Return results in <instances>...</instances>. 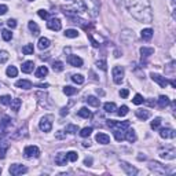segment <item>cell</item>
I'll return each mask as SVG.
<instances>
[{
  "mask_svg": "<svg viewBox=\"0 0 176 176\" xmlns=\"http://www.w3.org/2000/svg\"><path fill=\"white\" fill-rule=\"evenodd\" d=\"M26 172H28V168H26V166H23V165H21V164H13V165L10 166V174L14 175V176L26 174Z\"/></svg>",
  "mask_w": 176,
  "mask_h": 176,
  "instance_id": "obj_8",
  "label": "cell"
},
{
  "mask_svg": "<svg viewBox=\"0 0 176 176\" xmlns=\"http://www.w3.org/2000/svg\"><path fill=\"white\" fill-rule=\"evenodd\" d=\"M37 14H39V17L42 19H48V17H50L48 11H46V10H39L37 11Z\"/></svg>",
  "mask_w": 176,
  "mask_h": 176,
  "instance_id": "obj_50",
  "label": "cell"
},
{
  "mask_svg": "<svg viewBox=\"0 0 176 176\" xmlns=\"http://www.w3.org/2000/svg\"><path fill=\"white\" fill-rule=\"evenodd\" d=\"M151 78H153V81H155L158 86L162 87V88H165L166 86H168V80H166L165 77H162L161 74H157V73H151Z\"/></svg>",
  "mask_w": 176,
  "mask_h": 176,
  "instance_id": "obj_12",
  "label": "cell"
},
{
  "mask_svg": "<svg viewBox=\"0 0 176 176\" xmlns=\"http://www.w3.org/2000/svg\"><path fill=\"white\" fill-rule=\"evenodd\" d=\"M143 101H145V99H143V96L140 95V94H136V95L134 96V99H132V102H134L135 105H142Z\"/></svg>",
  "mask_w": 176,
  "mask_h": 176,
  "instance_id": "obj_46",
  "label": "cell"
},
{
  "mask_svg": "<svg viewBox=\"0 0 176 176\" xmlns=\"http://www.w3.org/2000/svg\"><path fill=\"white\" fill-rule=\"evenodd\" d=\"M175 131L172 128H161L160 130V136L164 139H174L175 138Z\"/></svg>",
  "mask_w": 176,
  "mask_h": 176,
  "instance_id": "obj_14",
  "label": "cell"
},
{
  "mask_svg": "<svg viewBox=\"0 0 176 176\" xmlns=\"http://www.w3.org/2000/svg\"><path fill=\"white\" fill-rule=\"evenodd\" d=\"M72 81L76 84H83L84 83V77L81 74H73L72 76Z\"/></svg>",
  "mask_w": 176,
  "mask_h": 176,
  "instance_id": "obj_41",
  "label": "cell"
},
{
  "mask_svg": "<svg viewBox=\"0 0 176 176\" xmlns=\"http://www.w3.org/2000/svg\"><path fill=\"white\" fill-rule=\"evenodd\" d=\"M149 168H150V171H153L154 174H158V175H165L166 174L165 166H162L160 162H155V161L149 162Z\"/></svg>",
  "mask_w": 176,
  "mask_h": 176,
  "instance_id": "obj_7",
  "label": "cell"
},
{
  "mask_svg": "<svg viewBox=\"0 0 176 176\" xmlns=\"http://www.w3.org/2000/svg\"><path fill=\"white\" fill-rule=\"evenodd\" d=\"M86 101L88 102V105H91V106H94V107L99 106V99L96 98V96H94V95H90Z\"/></svg>",
  "mask_w": 176,
  "mask_h": 176,
  "instance_id": "obj_34",
  "label": "cell"
},
{
  "mask_svg": "<svg viewBox=\"0 0 176 176\" xmlns=\"http://www.w3.org/2000/svg\"><path fill=\"white\" fill-rule=\"evenodd\" d=\"M107 125L110 128H122L127 130L130 127V121H114V120H107Z\"/></svg>",
  "mask_w": 176,
  "mask_h": 176,
  "instance_id": "obj_9",
  "label": "cell"
},
{
  "mask_svg": "<svg viewBox=\"0 0 176 176\" xmlns=\"http://www.w3.org/2000/svg\"><path fill=\"white\" fill-rule=\"evenodd\" d=\"M91 132H92V128H91V127L83 128V130L80 131V136H81V138H88V136L91 135Z\"/></svg>",
  "mask_w": 176,
  "mask_h": 176,
  "instance_id": "obj_42",
  "label": "cell"
},
{
  "mask_svg": "<svg viewBox=\"0 0 176 176\" xmlns=\"http://www.w3.org/2000/svg\"><path fill=\"white\" fill-rule=\"evenodd\" d=\"M125 6L136 21L143 23H150L153 21V10H151L150 0H125Z\"/></svg>",
  "mask_w": 176,
  "mask_h": 176,
  "instance_id": "obj_1",
  "label": "cell"
},
{
  "mask_svg": "<svg viewBox=\"0 0 176 176\" xmlns=\"http://www.w3.org/2000/svg\"><path fill=\"white\" fill-rule=\"evenodd\" d=\"M33 66H34V63L32 62V61H26V62L22 63L21 69H22L23 73H32L33 72Z\"/></svg>",
  "mask_w": 176,
  "mask_h": 176,
  "instance_id": "obj_21",
  "label": "cell"
},
{
  "mask_svg": "<svg viewBox=\"0 0 176 176\" xmlns=\"http://www.w3.org/2000/svg\"><path fill=\"white\" fill-rule=\"evenodd\" d=\"M114 57H116V58L121 57V55H120V51H117V50H116V51H114Z\"/></svg>",
  "mask_w": 176,
  "mask_h": 176,
  "instance_id": "obj_57",
  "label": "cell"
},
{
  "mask_svg": "<svg viewBox=\"0 0 176 176\" xmlns=\"http://www.w3.org/2000/svg\"><path fill=\"white\" fill-rule=\"evenodd\" d=\"M160 157L164 158V160H175V158H176V150H175V147L169 146V147L161 149V150H160Z\"/></svg>",
  "mask_w": 176,
  "mask_h": 176,
  "instance_id": "obj_4",
  "label": "cell"
},
{
  "mask_svg": "<svg viewBox=\"0 0 176 176\" xmlns=\"http://www.w3.org/2000/svg\"><path fill=\"white\" fill-rule=\"evenodd\" d=\"M66 155H67V160L72 161V162L77 161V158H78V154L76 151H69V153H66Z\"/></svg>",
  "mask_w": 176,
  "mask_h": 176,
  "instance_id": "obj_43",
  "label": "cell"
},
{
  "mask_svg": "<svg viewBox=\"0 0 176 176\" xmlns=\"http://www.w3.org/2000/svg\"><path fill=\"white\" fill-rule=\"evenodd\" d=\"M95 139H96V142L101 143V145H109V142H110L109 135L103 134V132H98L96 136H95Z\"/></svg>",
  "mask_w": 176,
  "mask_h": 176,
  "instance_id": "obj_17",
  "label": "cell"
},
{
  "mask_svg": "<svg viewBox=\"0 0 176 176\" xmlns=\"http://www.w3.org/2000/svg\"><path fill=\"white\" fill-rule=\"evenodd\" d=\"M17 132H18V134H14L13 138H14V139H21V135H22V136H26V135H28V134H26V132H28V127H26V125H23V128L18 130Z\"/></svg>",
  "mask_w": 176,
  "mask_h": 176,
  "instance_id": "obj_33",
  "label": "cell"
},
{
  "mask_svg": "<svg viewBox=\"0 0 176 176\" xmlns=\"http://www.w3.org/2000/svg\"><path fill=\"white\" fill-rule=\"evenodd\" d=\"M91 164H92V158H86V160H84V165L91 166Z\"/></svg>",
  "mask_w": 176,
  "mask_h": 176,
  "instance_id": "obj_55",
  "label": "cell"
},
{
  "mask_svg": "<svg viewBox=\"0 0 176 176\" xmlns=\"http://www.w3.org/2000/svg\"><path fill=\"white\" fill-rule=\"evenodd\" d=\"M136 117L140 120H147L150 117V113L147 110H143V109H138L136 110Z\"/></svg>",
  "mask_w": 176,
  "mask_h": 176,
  "instance_id": "obj_28",
  "label": "cell"
},
{
  "mask_svg": "<svg viewBox=\"0 0 176 176\" xmlns=\"http://www.w3.org/2000/svg\"><path fill=\"white\" fill-rule=\"evenodd\" d=\"M7 25L10 26L11 29H14V28L17 26V21H15V19H8V21H7Z\"/></svg>",
  "mask_w": 176,
  "mask_h": 176,
  "instance_id": "obj_54",
  "label": "cell"
},
{
  "mask_svg": "<svg viewBox=\"0 0 176 176\" xmlns=\"http://www.w3.org/2000/svg\"><path fill=\"white\" fill-rule=\"evenodd\" d=\"M111 74H113V80L116 84H121L124 80V67L122 66H114L111 70Z\"/></svg>",
  "mask_w": 176,
  "mask_h": 176,
  "instance_id": "obj_3",
  "label": "cell"
},
{
  "mask_svg": "<svg viewBox=\"0 0 176 176\" xmlns=\"http://www.w3.org/2000/svg\"><path fill=\"white\" fill-rule=\"evenodd\" d=\"M78 116L83 117V118H90L92 114H91V111L87 109V107H81L80 110H78Z\"/></svg>",
  "mask_w": 176,
  "mask_h": 176,
  "instance_id": "obj_37",
  "label": "cell"
},
{
  "mask_svg": "<svg viewBox=\"0 0 176 176\" xmlns=\"http://www.w3.org/2000/svg\"><path fill=\"white\" fill-rule=\"evenodd\" d=\"M153 29H150V28H146V29H143L142 32H140V36H142V39L143 40H150L151 37H153Z\"/></svg>",
  "mask_w": 176,
  "mask_h": 176,
  "instance_id": "obj_22",
  "label": "cell"
},
{
  "mask_svg": "<svg viewBox=\"0 0 176 176\" xmlns=\"http://www.w3.org/2000/svg\"><path fill=\"white\" fill-rule=\"evenodd\" d=\"M120 165H121V168L124 169L127 175H131V176H132V175H136V174H138V169L135 168V166L130 165L128 162H125V161H121V164H120Z\"/></svg>",
  "mask_w": 176,
  "mask_h": 176,
  "instance_id": "obj_15",
  "label": "cell"
},
{
  "mask_svg": "<svg viewBox=\"0 0 176 176\" xmlns=\"http://www.w3.org/2000/svg\"><path fill=\"white\" fill-rule=\"evenodd\" d=\"M52 69H54V72H62L63 70V63L61 62V61H55V62L52 63Z\"/></svg>",
  "mask_w": 176,
  "mask_h": 176,
  "instance_id": "obj_40",
  "label": "cell"
},
{
  "mask_svg": "<svg viewBox=\"0 0 176 176\" xmlns=\"http://www.w3.org/2000/svg\"><path fill=\"white\" fill-rule=\"evenodd\" d=\"M47 74H48V69H47V66H40L39 69L36 70V77H39V78L46 77Z\"/></svg>",
  "mask_w": 176,
  "mask_h": 176,
  "instance_id": "obj_29",
  "label": "cell"
},
{
  "mask_svg": "<svg viewBox=\"0 0 176 176\" xmlns=\"http://www.w3.org/2000/svg\"><path fill=\"white\" fill-rule=\"evenodd\" d=\"M0 174H2V168H0Z\"/></svg>",
  "mask_w": 176,
  "mask_h": 176,
  "instance_id": "obj_59",
  "label": "cell"
},
{
  "mask_svg": "<svg viewBox=\"0 0 176 176\" xmlns=\"http://www.w3.org/2000/svg\"><path fill=\"white\" fill-rule=\"evenodd\" d=\"M67 113H69V110H67L66 107H63V109H61V116H67Z\"/></svg>",
  "mask_w": 176,
  "mask_h": 176,
  "instance_id": "obj_56",
  "label": "cell"
},
{
  "mask_svg": "<svg viewBox=\"0 0 176 176\" xmlns=\"http://www.w3.org/2000/svg\"><path fill=\"white\" fill-rule=\"evenodd\" d=\"M128 111H130V110H128V106H125V105H124V106H121L118 109L117 114H118L120 117H124V116H127V114H128Z\"/></svg>",
  "mask_w": 176,
  "mask_h": 176,
  "instance_id": "obj_47",
  "label": "cell"
},
{
  "mask_svg": "<svg viewBox=\"0 0 176 176\" xmlns=\"http://www.w3.org/2000/svg\"><path fill=\"white\" fill-rule=\"evenodd\" d=\"M23 155L26 158H37L40 155V149L37 146H26L23 150Z\"/></svg>",
  "mask_w": 176,
  "mask_h": 176,
  "instance_id": "obj_5",
  "label": "cell"
},
{
  "mask_svg": "<svg viewBox=\"0 0 176 176\" xmlns=\"http://www.w3.org/2000/svg\"><path fill=\"white\" fill-rule=\"evenodd\" d=\"M67 63L74 67H81L83 66V59L80 57H77V55H69L67 57Z\"/></svg>",
  "mask_w": 176,
  "mask_h": 176,
  "instance_id": "obj_11",
  "label": "cell"
},
{
  "mask_svg": "<svg viewBox=\"0 0 176 176\" xmlns=\"http://www.w3.org/2000/svg\"><path fill=\"white\" fill-rule=\"evenodd\" d=\"M2 37L4 42H10L11 39H13V33H11L8 29H3L2 30Z\"/></svg>",
  "mask_w": 176,
  "mask_h": 176,
  "instance_id": "obj_36",
  "label": "cell"
},
{
  "mask_svg": "<svg viewBox=\"0 0 176 176\" xmlns=\"http://www.w3.org/2000/svg\"><path fill=\"white\" fill-rule=\"evenodd\" d=\"M10 147V143L6 139H0V158H6V154H7V150Z\"/></svg>",
  "mask_w": 176,
  "mask_h": 176,
  "instance_id": "obj_16",
  "label": "cell"
},
{
  "mask_svg": "<svg viewBox=\"0 0 176 176\" xmlns=\"http://www.w3.org/2000/svg\"><path fill=\"white\" fill-rule=\"evenodd\" d=\"M50 44H51V42H50V39H47V37H40L39 39V48L40 50L48 48Z\"/></svg>",
  "mask_w": 176,
  "mask_h": 176,
  "instance_id": "obj_24",
  "label": "cell"
},
{
  "mask_svg": "<svg viewBox=\"0 0 176 176\" xmlns=\"http://www.w3.org/2000/svg\"><path fill=\"white\" fill-rule=\"evenodd\" d=\"M13 120L10 118L8 116H4L3 117V120L0 121V135H6L8 132V130H10L11 124H13Z\"/></svg>",
  "mask_w": 176,
  "mask_h": 176,
  "instance_id": "obj_6",
  "label": "cell"
},
{
  "mask_svg": "<svg viewBox=\"0 0 176 176\" xmlns=\"http://www.w3.org/2000/svg\"><path fill=\"white\" fill-rule=\"evenodd\" d=\"M128 95H130V91L128 90H121L120 91V96H121V98H128Z\"/></svg>",
  "mask_w": 176,
  "mask_h": 176,
  "instance_id": "obj_53",
  "label": "cell"
},
{
  "mask_svg": "<svg viewBox=\"0 0 176 176\" xmlns=\"http://www.w3.org/2000/svg\"><path fill=\"white\" fill-rule=\"evenodd\" d=\"M160 125H161V118L160 117H155L153 121H151V128H153V130H158Z\"/></svg>",
  "mask_w": 176,
  "mask_h": 176,
  "instance_id": "obj_48",
  "label": "cell"
},
{
  "mask_svg": "<svg viewBox=\"0 0 176 176\" xmlns=\"http://www.w3.org/2000/svg\"><path fill=\"white\" fill-rule=\"evenodd\" d=\"M11 96H8V95H3V96H0V103L2 105H10L11 103Z\"/></svg>",
  "mask_w": 176,
  "mask_h": 176,
  "instance_id": "obj_45",
  "label": "cell"
},
{
  "mask_svg": "<svg viewBox=\"0 0 176 176\" xmlns=\"http://www.w3.org/2000/svg\"><path fill=\"white\" fill-rule=\"evenodd\" d=\"M7 11H8L7 6H6V4H0V15H4Z\"/></svg>",
  "mask_w": 176,
  "mask_h": 176,
  "instance_id": "obj_51",
  "label": "cell"
},
{
  "mask_svg": "<svg viewBox=\"0 0 176 176\" xmlns=\"http://www.w3.org/2000/svg\"><path fill=\"white\" fill-rule=\"evenodd\" d=\"M6 74H7L8 77H17V74H18V70H17L15 66H8L7 70H6Z\"/></svg>",
  "mask_w": 176,
  "mask_h": 176,
  "instance_id": "obj_35",
  "label": "cell"
},
{
  "mask_svg": "<svg viewBox=\"0 0 176 176\" xmlns=\"http://www.w3.org/2000/svg\"><path fill=\"white\" fill-rule=\"evenodd\" d=\"M33 51H34L33 44H26V46L22 47V54H25V55H32Z\"/></svg>",
  "mask_w": 176,
  "mask_h": 176,
  "instance_id": "obj_32",
  "label": "cell"
},
{
  "mask_svg": "<svg viewBox=\"0 0 176 176\" xmlns=\"http://www.w3.org/2000/svg\"><path fill=\"white\" fill-rule=\"evenodd\" d=\"M21 99H18V98H15V99H13L11 101V103H10V106H11V110H14V111H18L19 110V107H21Z\"/></svg>",
  "mask_w": 176,
  "mask_h": 176,
  "instance_id": "obj_31",
  "label": "cell"
},
{
  "mask_svg": "<svg viewBox=\"0 0 176 176\" xmlns=\"http://www.w3.org/2000/svg\"><path fill=\"white\" fill-rule=\"evenodd\" d=\"M32 81H29V80H18L15 83V87L17 88H22V90H30L32 88Z\"/></svg>",
  "mask_w": 176,
  "mask_h": 176,
  "instance_id": "obj_20",
  "label": "cell"
},
{
  "mask_svg": "<svg viewBox=\"0 0 176 176\" xmlns=\"http://www.w3.org/2000/svg\"><path fill=\"white\" fill-rule=\"evenodd\" d=\"M120 37H121V42H124V43H130V42H134V40H135L134 32L130 30V29H125Z\"/></svg>",
  "mask_w": 176,
  "mask_h": 176,
  "instance_id": "obj_13",
  "label": "cell"
},
{
  "mask_svg": "<svg viewBox=\"0 0 176 176\" xmlns=\"http://www.w3.org/2000/svg\"><path fill=\"white\" fill-rule=\"evenodd\" d=\"M47 26H48V29H51V30L54 32H58L61 30V28H62V23L58 18H51L48 19V22H47Z\"/></svg>",
  "mask_w": 176,
  "mask_h": 176,
  "instance_id": "obj_10",
  "label": "cell"
},
{
  "mask_svg": "<svg viewBox=\"0 0 176 176\" xmlns=\"http://www.w3.org/2000/svg\"><path fill=\"white\" fill-rule=\"evenodd\" d=\"M39 87H42V88H46V87H48V84H39Z\"/></svg>",
  "mask_w": 176,
  "mask_h": 176,
  "instance_id": "obj_58",
  "label": "cell"
},
{
  "mask_svg": "<svg viewBox=\"0 0 176 176\" xmlns=\"http://www.w3.org/2000/svg\"><path fill=\"white\" fill-rule=\"evenodd\" d=\"M169 105V98L165 95H161L160 98H158V106L161 107V109H164V107H166Z\"/></svg>",
  "mask_w": 176,
  "mask_h": 176,
  "instance_id": "obj_27",
  "label": "cell"
},
{
  "mask_svg": "<svg viewBox=\"0 0 176 176\" xmlns=\"http://www.w3.org/2000/svg\"><path fill=\"white\" fill-rule=\"evenodd\" d=\"M52 120H54V117H52L51 114H47V116L42 117V120H40V122H39L40 130L43 132H50L52 128Z\"/></svg>",
  "mask_w": 176,
  "mask_h": 176,
  "instance_id": "obj_2",
  "label": "cell"
},
{
  "mask_svg": "<svg viewBox=\"0 0 176 176\" xmlns=\"http://www.w3.org/2000/svg\"><path fill=\"white\" fill-rule=\"evenodd\" d=\"M65 36L70 37V39H74V37L78 36V32L76 30V29H66V30H65Z\"/></svg>",
  "mask_w": 176,
  "mask_h": 176,
  "instance_id": "obj_38",
  "label": "cell"
},
{
  "mask_svg": "<svg viewBox=\"0 0 176 176\" xmlns=\"http://www.w3.org/2000/svg\"><path fill=\"white\" fill-rule=\"evenodd\" d=\"M7 59H8V52L4 51V50H0V63L7 62Z\"/></svg>",
  "mask_w": 176,
  "mask_h": 176,
  "instance_id": "obj_44",
  "label": "cell"
},
{
  "mask_svg": "<svg viewBox=\"0 0 176 176\" xmlns=\"http://www.w3.org/2000/svg\"><path fill=\"white\" fill-rule=\"evenodd\" d=\"M103 109H105V111H107V113H114V111L117 110V106L114 102H106V103L103 105Z\"/></svg>",
  "mask_w": 176,
  "mask_h": 176,
  "instance_id": "obj_25",
  "label": "cell"
},
{
  "mask_svg": "<svg viewBox=\"0 0 176 176\" xmlns=\"http://www.w3.org/2000/svg\"><path fill=\"white\" fill-rule=\"evenodd\" d=\"M140 54H142V57L147 58L154 54V48H151V47H142L140 48Z\"/></svg>",
  "mask_w": 176,
  "mask_h": 176,
  "instance_id": "obj_26",
  "label": "cell"
},
{
  "mask_svg": "<svg viewBox=\"0 0 176 176\" xmlns=\"http://www.w3.org/2000/svg\"><path fill=\"white\" fill-rule=\"evenodd\" d=\"M125 139L128 140V142L134 143L135 140H136V134H135L134 130H128L127 132H125Z\"/></svg>",
  "mask_w": 176,
  "mask_h": 176,
  "instance_id": "obj_30",
  "label": "cell"
},
{
  "mask_svg": "<svg viewBox=\"0 0 176 176\" xmlns=\"http://www.w3.org/2000/svg\"><path fill=\"white\" fill-rule=\"evenodd\" d=\"M96 65H98V67H101L102 70H106L107 67H106V62H105V61H98V62H96Z\"/></svg>",
  "mask_w": 176,
  "mask_h": 176,
  "instance_id": "obj_52",
  "label": "cell"
},
{
  "mask_svg": "<svg viewBox=\"0 0 176 176\" xmlns=\"http://www.w3.org/2000/svg\"><path fill=\"white\" fill-rule=\"evenodd\" d=\"M66 162H67V155L66 153H58L57 155H55V164L57 165H66Z\"/></svg>",
  "mask_w": 176,
  "mask_h": 176,
  "instance_id": "obj_19",
  "label": "cell"
},
{
  "mask_svg": "<svg viewBox=\"0 0 176 176\" xmlns=\"http://www.w3.org/2000/svg\"><path fill=\"white\" fill-rule=\"evenodd\" d=\"M29 2H33V0H29Z\"/></svg>",
  "mask_w": 176,
  "mask_h": 176,
  "instance_id": "obj_60",
  "label": "cell"
},
{
  "mask_svg": "<svg viewBox=\"0 0 176 176\" xmlns=\"http://www.w3.org/2000/svg\"><path fill=\"white\" fill-rule=\"evenodd\" d=\"M77 92V88L74 87H70V86H66L65 88H63V94H66V95H74V94Z\"/></svg>",
  "mask_w": 176,
  "mask_h": 176,
  "instance_id": "obj_39",
  "label": "cell"
},
{
  "mask_svg": "<svg viewBox=\"0 0 176 176\" xmlns=\"http://www.w3.org/2000/svg\"><path fill=\"white\" fill-rule=\"evenodd\" d=\"M66 132H69V134H76V132H78V127H77V125L69 124L66 127Z\"/></svg>",
  "mask_w": 176,
  "mask_h": 176,
  "instance_id": "obj_49",
  "label": "cell"
},
{
  "mask_svg": "<svg viewBox=\"0 0 176 176\" xmlns=\"http://www.w3.org/2000/svg\"><path fill=\"white\" fill-rule=\"evenodd\" d=\"M113 134L117 142H121L125 139V130H122V128H113Z\"/></svg>",
  "mask_w": 176,
  "mask_h": 176,
  "instance_id": "obj_18",
  "label": "cell"
},
{
  "mask_svg": "<svg viewBox=\"0 0 176 176\" xmlns=\"http://www.w3.org/2000/svg\"><path fill=\"white\" fill-rule=\"evenodd\" d=\"M28 28H29V30H30L32 33L34 34V36H37V34L40 33V28H39V25H37L36 22H33V21H29V23H28Z\"/></svg>",
  "mask_w": 176,
  "mask_h": 176,
  "instance_id": "obj_23",
  "label": "cell"
}]
</instances>
